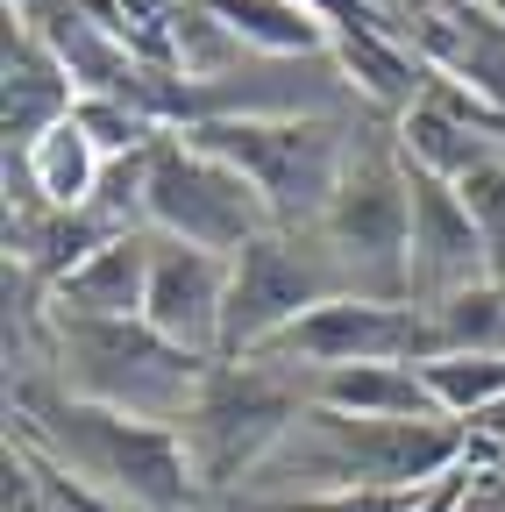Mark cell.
Returning a JSON list of instances; mask_svg holds the SVG:
<instances>
[{
    "mask_svg": "<svg viewBox=\"0 0 505 512\" xmlns=\"http://www.w3.org/2000/svg\"><path fill=\"white\" fill-rule=\"evenodd\" d=\"M72 107H79V86L65 57L36 36L29 15H8V157H22L57 121H72Z\"/></svg>",
    "mask_w": 505,
    "mask_h": 512,
    "instance_id": "obj_13",
    "label": "cell"
},
{
    "mask_svg": "<svg viewBox=\"0 0 505 512\" xmlns=\"http://www.w3.org/2000/svg\"><path fill=\"white\" fill-rule=\"evenodd\" d=\"M257 356H278V363H299L321 377V370H349V363H434L441 335L420 299H328Z\"/></svg>",
    "mask_w": 505,
    "mask_h": 512,
    "instance_id": "obj_9",
    "label": "cell"
},
{
    "mask_svg": "<svg viewBox=\"0 0 505 512\" xmlns=\"http://www.w3.org/2000/svg\"><path fill=\"white\" fill-rule=\"evenodd\" d=\"M150 235H171V242H193V249H214V256H242L257 235H271V214L257 200L228 157L200 150L185 128L150 143Z\"/></svg>",
    "mask_w": 505,
    "mask_h": 512,
    "instance_id": "obj_7",
    "label": "cell"
},
{
    "mask_svg": "<svg viewBox=\"0 0 505 512\" xmlns=\"http://www.w3.org/2000/svg\"><path fill=\"white\" fill-rule=\"evenodd\" d=\"M342 299L321 249H313V235H257L242 256H228V320H221V363H242L271 349L292 320H306L313 306Z\"/></svg>",
    "mask_w": 505,
    "mask_h": 512,
    "instance_id": "obj_8",
    "label": "cell"
},
{
    "mask_svg": "<svg viewBox=\"0 0 505 512\" xmlns=\"http://www.w3.org/2000/svg\"><path fill=\"white\" fill-rule=\"evenodd\" d=\"M477 456L463 420H356L335 406H306L299 427L271 448L257 477H285L278 498L313 491H427ZM249 477V484H257Z\"/></svg>",
    "mask_w": 505,
    "mask_h": 512,
    "instance_id": "obj_2",
    "label": "cell"
},
{
    "mask_svg": "<svg viewBox=\"0 0 505 512\" xmlns=\"http://www.w3.org/2000/svg\"><path fill=\"white\" fill-rule=\"evenodd\" d=\"M50 356L65 370L72 399L136 413L157 427H185L214 370V356L164 342L150 320H50Z\"/></svg>",
    "mask_w": 505,
    "mask_h": 512,
    "instance_id": "obj_4",
    "label": "cell"
},
{
    "mask_svg": "<svg viewBox=\"0 0 505 512\" xmlns=\"http://www.w3.org/2000/svg\"><path fill=\"white\" fill-rule=\"evenodd\" d=\"M200 150L228 157L285 235H313L321 214L335 207L342 171L356 157V128L335 114H242V121H200L185 128Z\"/></svg>",
    "mask_w": 505,
    "mask_h": 512,
    "instance_id": "obj_3",
    "label": "cell"
},
{
    "mask_svg": "<svg viewBox=\"0 0 505 512\" xmlns=\"http://www.w3.org/2000/svg\"><path fill=\"white\" fill-rule=\"evenodd\" d=\"M477 484H484V448H477V456H470V463H456L449 477H434V484H427V491L413 498V512H463Z\"/></svg>",
    "mask_w": 505,
    "mask_h": 512,
    "instance_id": "obj_21",
    "label": "cell"
},
{
    "mask_svg": "<svg viewBox=\"0 0 505 512\" xmlns=\"http://www.w3.org/2000/svg\"><path fill=\"white\" fill-rule=\"evenodd\" d=\"M150 256H157V235L150 228L100 242L79 271H65V278L50 285V320H143Z\"/></svg>",
    "mask_w": 505,
    "mask_h": 512,
    "instance_id": "obj_12",
    "label": "cell"
},
{
    "mask_svg": "<svg viewBox=\"0 0 505 512\" xmlns=\"http://www.w3.org/2000/svg\"><path fill=\"white\" fill-rule=\"evenodd\" d=\"M427 370V392L449 420H484L505 406V356H441V363H420Z\"/></svg>",
    "mask_w": 505,
    "mask_h": 512,
    "instance_id": "obj_17",
    "label": "cell"
},
{
    "mask_svg": "<svg viewBox=\"0 0 505 512\" xmlns=\"http://www.w3.org/2000/svg\"><path fill=\"white\" fill-rule=\"evenodd\" d=\"M477 8H484V15H498V22H505V0H477Z\"/></svg>",
    "mask_w": 505,
    "mask_h": 512,
    "instance_id": "obj_22",
    "label": "cell"
},
{
    "mask_svg": "<svg viewBox=\"0 0 505 512\" xmlns=\"http://www.w3.org/2000/svg\"><path fill=\"white\" fill-rule=\"evenodd\" d=\"M313 406H335L356 420H449L427 392L420 363H349L313 377Z\"/></svg>",
    "mask_w": 505,
    "mask_h": 512,
    "instance_id": "obj_15",
    "label": "cell"
},
{
    "mask_svg": "<svg viewBox=\"0 0 505 512\" xmlns=\"http://www.w3.org/2000/svg\"><path fill=\"white\" fill-rule=\"evenodd\" d=\"M406 171H413V242H406V285H413V299L434 306V299H456V292L484 285L491 278V256H484V235H477L470 207L456 200V185L420 171V164H406Z\"/></svg>",
    "mask_w": 505,
    "mask_h": 512,
    "instance_id": "obj_10",
    "label": "cell"
},
{
    "mask_svg": "<svg viewBox=\"0 0 505 512\" xmlns=\"http://www.w3.org/2000/svg\"><path fill=\"white\" fill-rule=\"evenodd\" d=\"M8 512H65V498L43 484V470L22 441H8Z\"/></svg>",
    "mask_w": 505,
    "mask_h": 512,
    "instance_id": "obj_20",
    "label": "cell"
},
{
    "mask_svg": "<svg viewBox=\"0 0 505 512\" xmlns=\"http://www.w3.org/2000/svg\"><path fill=\"white\" fill-rule=\"evenodd\" d=\"M420 491H313V498H249L242 512H413Z\"/></svg>",
    "mask_w": 505,
    "mask_h": 512,
    "instance_id": "obj_19",
    "label": "cell"
},
{
    "mask_svg": "<svg viewBox=\"0 0 505 512\" xmlns=\"http://www.w3.org/2000/svg\"><path fill=\"white\" fill-rule=\"evenodd\" d=\"M313 406V370L278 363V356H242V363H214L200 384V406L185 413V456L207 491L249 484L271 448L299 427V413Z\"/></svg>",
    "mask_w": 505,
    "mask_h": 512,
    "instance_id": "obj_5",
    "label": "cell"
},
{
    "mask_svg": "<svg viewBox=\"0 0 505 512\" xmlns=\"http://www.w3.org/2000/svg\"><path fill=\"white\" fill-rule=\"evenodd\" d=\"M15 441L36 463L79 477V512H185L200 491L185 434L72 392H22Z\"/></svg>",
    "mask_w": 505,
    "mask_h": 512,
    "instance_id": "obj_1",
    "label": "cell"
},
{
    "mask_svg": "<svg viewBox=\"0 0 505 512\" xmlns=\"http://www.w3.org/2000/svg\"><path fill=\"white\" fill-rule=\"evenodd\" d=\"M406 242H413V171L399 136L356 143L335 207L313 228V249L342 299H413L406 285Z\"/></svg>",
    "mask_w": 505,
    "mask_h": 512,
    "instance_id": "obj_6",
    "label": "cell"
},
{
    "mask_svg": "<svg viewBox=\"0 0 505 512\" xmlns=\"http://www.w3.org/2000/svg\"><path fill=\"white\" fill-rule=\"evenodd\" d=\"M456 200L470 207V221L484 235V256H491V278L505 285V157L477 164L470 178H456Z\"/></svg>",
    "mask_w": 505,
    "mask_h": 512,
    "instance_id": "obj_18",
    "label": "cell"
},
{
    "mask_svg": "<svg viewBox=\"0 0 505 512\" xmlns=\"http://www.w3.org/2000/svg\"><path fill=\"white\" fill-rule=\"evenodd\" d=\"M200 8L228 29V43L257 57H335V29L299 0H200Z\"/></svg>",
    "mask_w": 505,
    "mask_h": 512,
    "instance_id": "obj_16",
    "label": "cell"
},
{
    "mask_svg": "<svg viewBox=\"0 0 505 512\" xmlns=\"http://www.w3.org/2000/svg\"><path fill=\"white\" fill-rule=\"evenodd\" d=\"M143 320H150V328H157L164 342H178V349H193V356H214V363H221V320H228V256L157 235Z\"/></svg>",
    "mask_w": 505,
    "mask_h": 512,
    "instance_id": "obj_11",
    "label": "cell"
},
{
    "mask_svg": "<svg viewBox=\"0 0 505 512\" xmlns=\"http://www.w3.org/2000/svg\"><path fill=\"white\" fill-rule=\"evenodd\" d=\"M15 164H22V207H43V214H86L100 192V171H107V157L93 150L79 121H57L22 157H8V171Z\"/></svg>",
    "mask_w": 505,
    "mask_h": 512,
    "instance_id": "obj_14",
    "label": "cell"
}]
</instances>
